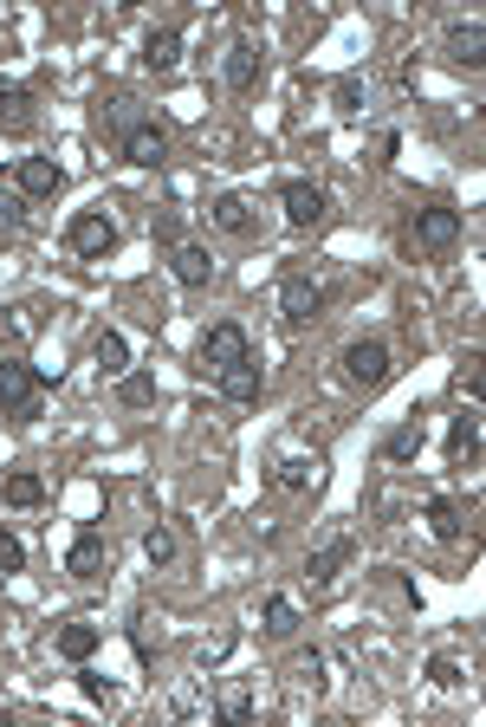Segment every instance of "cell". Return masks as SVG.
Wrapping results in <instances>:
<instances>
[{"instance_id":"3","label":"cell","mask_w":486,"mask_h":727,"mask_svg":"<svg viewBox=\"0 0 486 727\" xmlns=\"http://www.w3.org/2000/svg\"><path fill=\"white\" fill-rule=\"evenodd\" d=\"M344 377H351L357 390H382V383L396 377L389 345H382V338H357V345H344Z\"/></svg>"},{"instance_id":"25","label":"cell","mask_w":486,"mask_h":727,"mask_svg":"<svg viewBox=\"0 0 486 727\" xmlns=\"http://www.w3.org/2000/svg\"><path fill=\"white\" fill-rule=\"evenodd\" d=\"M98 636H105L98 623H65V630H59V656H65V663H85V656L98 649Z\"/></svg>"},{"instance_id":"11","label":"cell","mask_w":486,"mask_h":727,"mask_svg":"<svg viewBox=\"0 0 486 727\" xmlns=\"http://www.w3.org/2000/svg\"><path fill=\"white\" fill-rule=\"evenodd\" d=\"M169 273H175L182 286H208V279H215V253L202 241H175L169 247Z\"/></svg>"},{"instance_id":"15","label":"cell","mask_w":486,"mask_h":727,"mask_svg":"<svg viewBox=\"0 0 486 727\" xmlns=\"http://www.w3.org/2000/svg\"><path fill=\"white\" fill-rule=\"evenodd\" d=\"M351 559H357V539H325V546L312 552V565H305V572H312V585H331Z\"/></svg>"},{"instance_id":"8","label":"cell","mask_w":486,"mask_h":727,"mask_svg":"<svg viewBox=\"0 0 486 727\" xmlns=\"http://www.w3.org/2000/svg\"><path fill=\"white\" fill-rule=\"evenodd\" d=\"M409 241H415V253H448V247L461 241V208H422L415 228H409Z\"/></svg>"},{"instance_id":"20","label":"cell","mask_w":486,"mask_h":727,"mask_svg":"<svg viewBox=\"0 0 486 727\" xmlns=\"http://www.w3.org/2000/svg\"><path fill=\"white\" fill-rule=\"evenodd\" d=\"M221 396H228V403H259V364L253 358L228 364V370H221Z\"/></svg>"},{"instance_id":"7","label":"cell","mask_w":486,"mask_h":727,"mask_svg":"<svg viewBox=\"0 0 486 727\" xmlns=\"http://www.w3.org/2000/svg\"><path fill=\"white\" fill-rule=\"evenodd\" d=\"M65 572H72L78 585H98V579L111 572V546H105V533H98V526H85V533L72 539V552H65Z\"/></svg>"},{"instance_id":"2","label":"cell","mask_w":486,"mask_h":727,"mask_svg":"<svg viewBox=\"0 0 486 727\" xmlns=\"http://www.w3.org/2000/svg\"><path fill=\"white\" fill-rule=\"evenodd\" d=\"M241 358H253V345H246V332L234 325V319H221V325H208L202 338H195V370H228V364H241Z\"/></svg>"},{"instance_id":"22","label":"cell","mask_w":486,"mask_h":727,"mask_svg":"<svg viewBox=\"0 0 486 727\" xmlns=\"http://www.w3.org/2000/svg\"><path fill=\"white\" fill-rule=\"evenodd\" d=\"M208 222H215L221 235H246V228H253V208H246V195H215Z\"/></svg>"},{"instance_id":"34","label":"cell","mask_w":486,"mask_h":727,"mask_svg":"<svg viewBox=\"0 0 486 727\" xmlns=\"http://www.w3.org/2000/svg\"><path fill=\"white\" fill-rule=\"evenodd\" d=\"M20 565H26V546L13 533H0V572H20Z\"/></svg>"},{"instance_id":"16","label":"cell","mask_w":486,"mask_h":727,"mask_svg":"<svg viewBox=\"0 0 486 727\" xmlns=\"http://www.w3.org/2000/svg\"><path fill=\"white\" fill-rule=\"evenodd\" d=\"M143 65H149V72H175V65H182V33H175V26H156V33L143 39Z\"/></svg>"},{"instance_id":"37","label":"cell","mask_w":486,"mask_h":727,"mask_svg":"<svg viewBox=\"0 0 486 727\" xmlns=\"http://www.w3.org/2000/svg\"><path fill=\"white\" fill-rule=\"evenodd\" d=\"M78 689H85V695H92V702H118V689H111V682H105V676H78Z\"/></svg>"},{"instance_id":"9","label":"cell","mask_w":486,"mask_h":727,"mask_svg":"<svg viewBox=\"0 0 486 727\" xmlns=\"http://www.w3.org/2000/svg\"><path fill=\"white\" fill-rule=\"evenodd\" d=\"M279 208H285L292 228H318V222L331 215V195H325L318 182H285V189H279Z\"/></svg>"},{"instance_id":"21","label":"cell","mask_w":486,"mask_h":727,"mask_svg":"<svg viewBox=\"0 0 486 727\" xmlns=\"http://www.w3.org/2000/svg\"><path fill=\"white\" fill-rule=\"evenodd\" d=\"M415 455H422V416H409L382 436V462H415Z\"/></svg>"},{"instance_id":"26","label":"cell","mask_w":486,"mask_h":727,"mask_svg":"<svg viewBox=\"0 0 486 727\" xmlns=\"http://www.w3.org/2000/svg\"><path fill=\"white\" fill-rule=\"evenodd\" d=\"M118 403H123V409H149V403H156V377H143V370H123Z\"/></svg>"},{"instance_id":"24","label":"cell","mask_w":486,"mask_h":727,"mask_svg":"<svg viewBox=\"0 0 486 727\" xmlns=\"http://www.w3.org/2000/svg\"><path fill=\"white\" fill-rule=\"evenodd\" d=\"M92 358H98L105 377H123V370H130V345H123V332H98V338H92Z\"/></svg>"},{"instance_id":"1","label":"cell","mask_w":486,"mask_h":727,"mask_svg":"<svg viewBox=\"0 0 486 727\" xmlns=\"http://www.w3.org/2000/svg\"><path fill=\"white\" fill-rule=\"evenodd\" d=\"M46 377L52 370H39V364H26V358H0V409L7 416H39V390H46Z\"/></svg>"},{"instance_id":"4","label":"cell","mask_w":486,"mask_h":727,"mask_svg":"<svg viewBox=\"0 0 486 727\" xmlns=\"http://www.w3.org/2000/svg\"><path fill=\"white\" fill-rule=\"evenodd\" d=\"M65 247H72L78 260H105V253H118V222H111V215H98V208H85V215H72Z\"/></svg>"},{"instance_id":"10","label":"cell","mask_w":486,"mask_h":727,"mask_svg":"<svg viewBox=\"0 0 486 727\" xmlns=\"http://www.w3.org/2000/svg\"><path fill=\"white\" fill-rule=\"evenodd\" d=\"M13 182H20V195H26V202H52V195L65 189V169H59L52 156H20Z\"/></svg>"},{"instance_id":"14","label":"cell","mask_w":486,"mask_h":727,"mask_svg":"<svg viewBox=\"0 0 486 727\" xmlns=\"http://www.w3.org/2000/svg\"><path fill=\"white\" fill-rule=\"evenodd\" d=\"M448 462H454V468H474V462H481V416H474V409L454 416V429H448Z\"/></svg>"},{"instance_id":"18","label":"cell","mask_w":486,"mask_h":727,"mask_svg":"<svg viewBox=\"0 0 486 727\" xmlns=\"http://www.w3.org/2000/svg\"><path fill=\"white\" fill-rule=\"evenodd\" d=\"M299 623H305V617H299V598H285V592H272L266 610H259V630H266V636H299Z\"/></svg>"},{"instance_id":"28","label":"cell","mask_w":486,"mask_h":727,"mask_svg":"<svg viewBox=\"0 0 486 727\" xmlns=\"http://www.w3.org/2000/svg\"><path fill=\"white\" fill-rule=\"evenodd\" d=\"M0 500H7V506H39V500H46V481H39V475H7Z\"/></svg>"},{"instance_id":"31","label":"cell","mask_w":486,"mask_h":727,"mask_svg":"<svg viewBox=\"0 0 486 727\" xmlns=\"http://www.w3.org/2000/svg\"><path fill=\"white\" fill-rule=\"evenodd\" d=\"M246 715H253V695H246V689H228V695H221V722H246Z\"/></svg>"},{"instance_id":"5","label":"cell","mask_w":486,"mask_h":727,"mask_svg":"<svg viewBox=\"0 0 486 727\" xmlns=\"http://www.w3.org/2000/svg\"><path fill=\"white\" fill-rule=\"evenodd\" d=\"M279 312H285V325H312L325 312V286L312 273H285L279 279Z\"/></svg>"},{"instance_id":"27","label":"cell","mask_w":486,"mask_h":727,"mask_svg":"<svg viewBox=\"0 0 486 727\" xmlns=\"http://www.w3.org/2000/svg\"><path fill=\"white\" fill-rule=\"evenodd\" d=\"M318 481V462H305V455H292V462H279L272 468V487H285V493H299V487Z\"/></svg>"},{"instance_id":"29","label":"cell","mask_w":486,"mask_h":727,"mask_svg":"<svg viewBox=\"0 0 486 727\" xmlns=\"http://www.w3.org/2000/svg\"><path fill=\"white\" fill-rule=\"evenodd\" d=\"M143 552H149V565H156V572H162V565H175V533L156 520V526L143 533Z\"/></svg>"},{"instance_id":"12","label":"cell","mask_w":486,"mask_h":727,"mask_svg":"<svg viewBox=\"0 0 486 727\" xmlns=\"http://www.w3.org/2000/svg\"><path fill=\"white\" fill-rule=\"evenodd\" d=\"M448 59H454L461 72H481V65H486V26H481V20L448 26Z\"/></svg>"},{"instance_id":"38","label":"cell","mask_w":486,"mask_h":727,"mask_svg":"<svg viewBox=\"0 0 486 727\" xmlns=\"http://www.w3.org/2000/svg\"><path fill=\"white\" fill-rule=\"evenodd\" d=\"M396 156H402V136H396V130H382V136H376V163H396Z\"/></svg>"},{"instance_id":"30","label":"cell","mask_w":486,"mask_h":727,"mask_svg":"<svg viewBox=\"0 0 486 727\" xmlns=\"http://www.w3.org/2000/svg\"><path fill=\"white\" fill-rule=\"evenodd\" d=\"M428 682H435V689H461L467 676H461V663H454V656H428Z\"/></svg>"},{"instance_id":"6","label":"cell","mask_w":486,"mask_h":727,"mask_svg":"<svg viewBox=\"0 0 486 727\" xmlns=\"http://www.w3.org/2000/svg\"><path fill=\"white\" fill-rule=\"evenodd\" d=\"M118 150H123V163H136V169H162V163H169V130L143 118L118 136Z\"/></svg>"},{"instance_id":"36","label":"cell","mask_w":486,"mask_h":727,"mask_svg":"<svg viewBox=\"0 0 486 727\" xmlns=\"http://www.w3.org/2000/svg\"><path fill=\"white\" fill-rule=\"evenodd\" d=\"M338 111H364V85L357 79H338Z\"/></svg>"},{"instance_id":"32","label":"cell","mask_w":486,"mask_h":727,"mask_svg":"<svg viewBox=\"0 0 486 727\" xmlns=\"http://www.w3.org/2000/svg\"><path fill=\"white\" fill-rule=\"evenodd\" d=\"M299 682L325 689V656H318V649H305V656H299Z\"/></svg>"},{"instance_id":"13","label":"cell","mask_w":486,"mask_h":727,"mask_svg":"<svg viewBox=\"0 0 486 727\" xmlns=\"http://www.w3.org/2000/svg\"><path fill=\"white\" fill-rule=\"evenodd\" d=\"M33 123H39V111H33V92L0 79V130H7V136H33Z\"/></svg>"},{"instance_id":"17","label":"cell","mask_w":486,"mask_h":727,"mask_svg":"<svg viewBox=\"0 0 486 727\" xmlns=\"http://www.w3.org/2000/svg\"><path fill=\"white\" fill-rule=\"evenodd\" d=\"M221 79H228V92H253V79H259V52H253V39H234V46H228Z\"/></svg>"},{"instance_id":"35","label":"cell","mask_w":486,"mask_h":727,"mask_svg":"<svg viewBox=\"0 0 486 727\" xmlns=\"http://www.w3.org/2000/svg\"><path fill=\"white\" fill-rule=\"evenodd\" d=\"M454 390H461L467 403H481V358H467V370L454 377Z\"/></svg>"},{"instance_id":"19","label":"cell","mask_w":486,"mask_h":727,"mask_svg":"<svg viewBox=\"0 0 486 727\" xmlns=\"http://www.w3.org/2000/svg\"><path fill=\"white\" fill-rule=\"evenodd\" d=\"M428 526H435V539H441V546H461V539H467V526H461V500L435 493V500H428Z\"/></svg>"},{"instance_id":"33","label":"cell","mask_w":486,"mask_h":727,"mask_svg":"<svg viewBox=\"0 0 486 727\" xmlns=\"http://www.w3.org/2000/svg\"><path fill=\"white\" fill-rule=\"evenodd\" d=\"M26 222V195H7L0 189V228H20Z\"/></svg>"},{"instance_id":"39","label":"cell","mask_w":486,"mask_h":727,"mask_svg":"<svg viewBox=\"0 0 486 727\" xmlns=\"http://www.w3.org/2000/svg\"><path fill=\"white\" fill-rule=\"evenodd\" d=\"M0 727H7V708H0Z\"/></svg>"},{"instance_id":"23","label":"cell","mask_w":486,"mask_h":727,"mask_svg":"<svg viewBox=\"0 0 486 727\" xmlns=\"http://www.w3.org/2000/svg\"><path fill=\"white\" fill-rule=\"evenodd\" d=\"M130 123H143V118H136V98H130V92H111V98H98V130L123 136Z\"/></svg>"}]
</instances>
